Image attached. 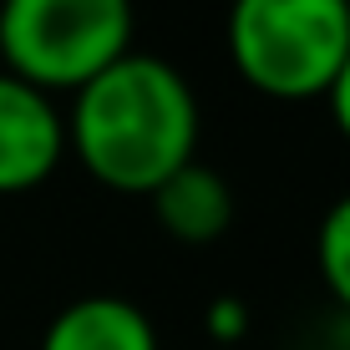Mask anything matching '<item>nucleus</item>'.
<instances>
[{"instance_id": "7", "label": "nucleus", "mask_w": 350, "mask_h": 350, "mask_svg": "<svg viewBox=\"0 0 350 350\" xmlns=\"http://www.w3.org/2000/svg\"><path fill=\"white\" fill-rule=\"evenodd\" d=\"M315 264H320L325 289L335 295V305L350 315V193L325 208L320 234H315Z\"/></svg>"}, {"instance_id": "2", "label": "nucleus", "mask_w": 350, "mask_h": 350, "mask_svg": "<svg viewBox=\"0 0 350 350\" xmlns=\"http://www.w3.org/2000/svg\"><path fill=\"white\" fill-rule=\"evenodd\" d=\"M224 46L264 96H325L350 51V0H228Z\"/></svg>"}, {"instance_id": "8", "label": "nucleus", "mask_w": 350, "mask_h": 350, "mask_svg": "<svg viewBox=\"0 0 350 350\" xmlns=\"http://www.w3.org/2000/svg\"><path fill=\"white\" fill-rule=\"evenodd\" d=\"M203 325H208L213 340L239 345V340L249 335V305H244V299H234V295H219V299L208 305V315H203Z\"/></svg>"}, {"instance_id": "5", "label": "nucleus", "mask_w": 350, "mask_h": 350, "mask_svg": "<svg viewBox=\"0 0 350 350\" xmlns=\"http://www.w3.org/2000/svg\"><path fill=\"white\" fill-rule=\"evenodd\" d=\"M41 350H158V330L127 295H81L51 315Z\"/></svg>"}, {"instance_id": "9", "label": "nucleus", "mask_w": 350, "mask_h": 350, "mask_svg": "<svg viewBox=\"0 0 350 350\" xmlns=\"http://www.w3.org/2000/svg\"><path fill=\"white\" fill-rule=\"evenodd\" d=\"M325 96H330V117H335V127H340V132H345V142H350V51H345L340 71H335V81L325 87Z\"/></svg>"}, {"instance_id": "4", "label": "nucleus", "mask_w": 350, "mask_h": 350, "mask_svg": "<svg viewBox=\"0 0 350 350\" xmlns=\"http://www.w3.org/2000/svg\"><path fill=\"white\" fill-rule=\"evenodd\" d=\"M66 158V117L46 92L0 71V198L31 193Z\"/></svg>"}, {"instance_id": "3", "label": "nucleus", "mask_w": 350, "mask_h": 350, "mask_svg": "<svg viewBox=\"0 0 350 350\" xmlns=\"http://www.w3.org/2000/svg\"><path fill=\"white\" fill-rule=\"evenodd\" d=\"M132 51V0H0V71L77 92Z\"/></svg>"}, {"instance_id": "1", "label": "nucleus", "mask_w": 350, "mask_h": 350, "mask_svg": "<svg viewBox=\"0 0 350 350\" xmlns=\"http://www.w3.org/2000/svg\"><path fill=\"white\" fill-rule=\"evenodd\" d=\"M66 152L112 193L163 188L198 148V96L173 62L127 51L71 92Z\"/></svg>"}, {"instance_id": "6", "label": "nucleus", "mask_w": 350, "mask_h": 350, "mask_svg": "<svg viewBox=\"0 0 350 350\" xmlns=\"http://www.w3.org/2000/svg\"><path fill=\"white\" fill-rule=\"evenodd\" d=\"M163 234L178 244H213L234 224V188L219 167H203L198 158L183 163L163 188L148 193Z\"/></svg>"}]
</instances>
